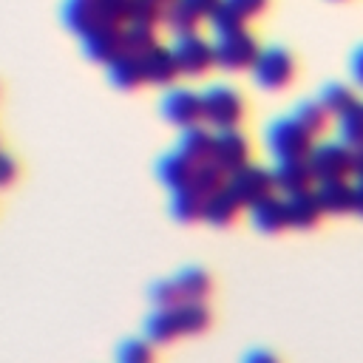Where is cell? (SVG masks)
Returning <instances> with one entry per match:
<instances>
[{
    "label": "cell",
    "instance_id": "cell-14",
    "mask_svg": "<svg viewBox=\"0 0 363 363\" xmlns=\"http://www.w3.org/2000/svg\"><path fill=\"white\" fill-rule=\"evenodd\" d=\"M286 210H289V227L292 230H315L323 218V207H320L315 190L286 196Z\"/></svg>",
    "mask_w": 363,
    "mask_h": 363
},
{
    "label": "cell",
    "instance_id": "cell-1",
    "mask_svg": "<svg viewBox=\"0 0 363 363\" xmlns=\"http://www.w3.org/2000/svg\"><path fill=\"white\" fill-rule=\"evenodd\" d=\"M312 133L298 119H278L267 128V147L269 153L281 159H309L312 153Z\"/></svg>",
    "mask_w": 363,
    "mask_h": 363
},
{
    "label": "cell",
    "instance_id": "cell-17",
    "mask_svg": "<svg viewBox=\"0 0 363 363\" xmlns=\"http://www.w3.org/2000/svg\"><path fill=\"white\" fill-rule=\"evenodd\" d=\"M241 207H244V204L238 201V196L230 190V184H224V187H218L216 193L207 196L204 221H210V224H216V227H230V224L238 218Z\"/></svg>",
    "mask_w": 363,
    "mask_h": 363
},
{
    "label": "cell",
    "instance_id": "cell-13",
    "mask_svg": "<svg viewBox=\"0 0 363 363\" xmlns=\"http://www.w3.org/2000/svg\"><path fill=\"white\" fill-rule=\"evenodd\" d=\"M315 193H318V201H320L323 213H329V216L354 213V184H349L346 179H326V182H318Z\"/></svg>",
    "mask_w": 363,
    "mask_h": 363
},
{
    "label": "cell",
    "instance_id": "cell-42",
    "mask_svg": "<svg viewBox=\"0 0 363 363\" xmlns=\"http://www.w3.org/2000/svg\"><path fill=\"white\" fill-rule=\"evenodd\" d=\"M159 3H162V6H170V3H173V0H159Z\"/></svg>",
    "mask_w": 363,
    "mask_h": 363
},
{
    "label": "cell",
    "instance_id": "cell-8",
    "mask_svg": "<svg viewBox=\"0 0 363 363\" xmlns=\"http://www.w3.org/2000/svg\"><path fill=\"white\" fill-rule=\"evenodd\" d=\"M162 113L176 128H193V125H199L204 119V102H201V96L196 91L173 88L162 99Z\"/></svg>",
    "mask_w": 363,
    "mask_h": 363
},
{
    "label": "cell",
    "instance_id": "cell-7",
    "mask_svg": "<svg viewBox=\"0 0 363 363\" xmlns=\"http://www.w3.org/2000/svg\"><path fill=\"white\" fill-rule=\"evenodd\" d=\"M173 54L179 60L182 74L187 77H201L216 65V43H207L199 34H184L176 40Z\"/></svg>",
    "mask_w": 363,
    "mask_h": 363
},
{
    "label": "cell",
    "instance_id": "cell-36",
    "mask_svg": "<svg viewBox=\"0 0 363 363\" xmlns=\"http://www.w3.org/2000/svg\"><path fill=\"white\" fill-rule=\"evenodd\" d=\"M230 3H233L235 9H241L250 20H252V17H261V14L269 9V0H230Z\"/></svg>",
    "mask_w": 363,
    "mask_h": 363
},
{
    "label": "cell",
    "instance_id": "cell-21",
    "mask_svg": "<svg viewBox=\"0 0 363 363\" xmlns=\"http://www.w3.org/2000/svg\"><path fill=\"white\" fill-rule=\"evenodd\" d=\"M179 150H182L187 159H193L196 164L210 162V159H213V150H216V136H213V133H207V130H204V128H199V125L184 128L182 142H179Z\"/></svg>",
    "mask_w": 363,
    "mask_h": 363
},
{
    "label": "cell",
    "instance_id": "cell-26",
    "mask_svg": "<svg viewBox=\"0 0 363 363\" xmlns=\"http://www.w3.org/2000/svg\"><path fill=\"white\" fill-rule=\"evenodd\" d=\"M176 281L184 292V301H207L213 292V278L204 269H182Z\"/></svg>",
    "mask_w": 363,
    "mask_h": 363
},
{
    "label": "cell",
    "instance_id": "cell-2",
    "mask_svg": "<svg viewBox=\"0 0 363 363\" xmlns=\"http://www.w3.org/2000/svg\"><path fill=\"white\" fill-rule=\"evenodd\" d=\"M258 57H261L258 37L247 28L216 40V65L224 71H247L258 62Z\"/></svg>",
    "mask_w": 363,
    "mask_h": 363
},
{
    "label": "cell",
    "instance_id": "cell-39",
    "mask_svg": "<svg viewBox=\"0 0 363 363\" xmlns=\"http://www.w3.org/2000/svg\"><path fill=\"white\" fill-rule=\"evenodd\" d=\"M352 74H354V82L363 88V48H357L352 57Z\"/></svg>",
    "mask_w": 363,
    "mask_h": 363
},
{
    "label": "cell",
    "instance_id": "cell-4",
    "mask_svg": "<svg viewBox=\"0 0 363 363\" xmlns=\"http://www.w3.org/2000/svg\"><path fill=\"white\" fill-rule=\"evenodd\" d=\"M298 74V62L286 48H267L261 51L258 62L252 65V77L267 91H284L292 85Z\"/></svg>",
    "mask_w": 363,
    "mask_h": 363
},
{
    "label": "cell",
    "instance_id": "cell-3",
    "mask_svg": "<svg viewBox=\"0 0 363 363\" xmlns=\"http://www.w3.org/2000/svg\"><path fill=\"white\" fill-rule=\"evenodd\" d=\"M201 102H204V122L216 125L218 130L238 128L241 119H244V113H247L244 96L238 91H233V88L216 85V88H210V91L201 94Z\"/></svg>",
    "mask_w": 363,
    "mask_h": 363
},
{
    "label": "cell",
    "instance_id": "cell-35",
    "mask_svg": "<svg viewBox=\"0 0 363 363\" xmlns=\"http://www.w3.org/2000/svg\"><path fill=\"white\" fill-rule=\"evenodd\" d=\"M150 357H153V349L145 340H128L119 349V360H125V363H145Z\"/></svg>",
    "mask_w": 363,
    "mask_h": 363
},
{
    "label": "cell",
    "instance_id": "cell-16",
    "mask_svg": "<svg viewBox=\"0 0 363 363\" xmlns=\"http://www.w3.org/2000/svg\"><path fill=\"white\" fill-rule=\"evenodd\" d=\"M179 74H182V68H179L173 48L156 45L145 54V77L150 85H170V82H176Z\"/></svg>",
    "mask_w": 363,
    "mask_h": 363
},
{
    "label": "cell",
    "instance_id": "cell-37",
    "mask_svg": "<svg viewBox=\"0 0 363 363\" xmlns=\"http://www.w3.org/2000/svg\"><path fill=\"white\" fill-rule=\"evenodd\" d=\"M17 173H20V167H17L14 156H11V153H3V159H0V182L9 187V184L17 179Z\"/></svg>",
    "mask_w": 363,
    "mask_h": 363
},
{
    "label": "cell",
    "instance_id": "cell-9",
    "mask_svg": "<svg viewBox=\"0 0 363 363\" xmlns=\"http://www.w3.org/2000/svg\"><path fill=\"white\" fill-rule=\"evenodd\" d=\"M252 156V145L250 139L235 130V128H224L221 133H216V150H213V162H218L227 173L244 167Z\"/></svg>",
    "mask_w": 363,
    "mask_h": 363
},
{
    "label": "cell",
    "instance_id": "cell-20",
    "mask_svg": "<svg viewBox=\"0 0 363 363\" xmlns=\"http://www.w3.org/2000/svg\"><path fill=\"white\" fill-rule=\"evenodd\" d=\"M145 335L150 343H170L173 337L182 335L179 326V312L176 306H159L147 320H145Z\"/></svg>",
    "mask_w": 363,
    "mask_h": 363
},
{
    "label": "cell",
    "instance_id": "cell-32",
    "mask_svg": "<svg viewBox=\"0 0 363 363\" xmlns=\"http://www.w3.org/2000/svg\"><path fill=\"white\" fill-rule=\"evenodd\" d=\"M164 20V6L159 0H130L128 23H142V26H159Z\"/></svg>",
    "mask_w": 363,
    "mask_h": 363
},
{
    "label": "cell",
    "instance_id": "cell-10",
    "mask_svg": "<svg viewBox=\"0 0 363 363\" xmlns=\"http://www.w3.org/2000/svg\"><path fill=\"white\" fill-rule=\"evenodd\" d=\"M125 51V26L102 23L85 34V54L96 62H111Z\"/></svg>",
    "mask_w": 363,
    "mask_h": 363
},
{
    "label": "cell",
    "instance_id": "cell-15",
    "mask_svg": "<svg viewBox=\"0 0 363 363\" xmlns=\"http://www.w3.org/2000/svg\"><path fill=\"white\" fill-rule=\"evenodd\" d=\"M108 74H111V82L116 88H139L142 82H147L145 77V57L142 54H133V51H122L119 57H113L108 62Z\"/></svg>",
    "mask_w": 363,
    "mask_h": 363
},
{
    "label": "cell",
    "instance_id": "cell-38",
    "mask_svg": "<svg viewBox=\"0 0 363 363\" xmlns=\"http://www.w3.org/2000/svg\"><path fill=\"white\" fill-rule=\"evenodd\" d=\"M184 3H187L190 9H196L201 17H210V14H213V9H216L221 0H184Z\"/></svg>",
    "mask_w": 363,
    "mask_h": 363
},
{
    "label": "cell",
    "instance_id": "cell-22",
    "mask_svg": "<svg viewBox=\"0 0 363 363\" xmlns=\"http://www.w3.org/2000/svg\"><path fill=\"white\" fill-rule=\"evenodd\" d=\"M201 14L196 9H190L184 0H173L170 6H164V26L176 34V37H184V34H199V26H201Z\"/></svg>",
    "mask_w": 363,
    "mask_h": 363
},
{
    "label": "cell",
    "instance_id": "cell-25",
    "mask_svg": "<svg viewBox=\"0 0 363 363\" xmlns=\"http://www.w3.org/2000/svg\"><path fill=\"white\" fill-rule=\"evenodd\" d=\"M179 312V326H182V335H201L210 329L213 323V315L210 309L204 306V301H184L176 306Z\"/></svg>",
    "mask_w": 363,
    "mask_h": 363
},
{
    "label": "cell",
    "instance_id": "cell-28",
    "mask_svg": "<svg viewBox=\"0 0 363 363\" xmlns=\"http://www.w3.org/2000/svg\"><path fill=\"white\" fill-rule=\"evenodd\" d=\"M156 45H159L156 26H142V23H128L125 26V51H133V54L145 57Z\"/></svg>",
    "mask_w": 363,
    "mask_h": 363
},
{
    "label": "cell",
    "instance_id": "cell-31",
    "mask_svg": "<svg viewBox=\"0 0 363 363\" xmlns=\"http://www.w3.org/2000/svg\"><path fill=\"white\" fill-rule=\"evenodd\" d=\"M320 102L326 105V111L332 113V116H343L354 102H357V96H354V91L352 88H346V85H329L326 91H323V96H320Z\"/></svg>",
    "mask_w": 363,
    "mask_h": 363
},
{
    "label": "cell",
    "instance_id": "cell-41",
    "mask_svg": "<svg viewBox=\"0 0 363 363\" xmlns=\"http://www.w3.org/2000/svg\"><path fill=\"white\" fill-rule=\"evenodd\" d=\"M354 176L363 179V145L354 147Z\"/></svg>",
    "mask_w": 363,
    "mask_h": 363
},
{
    "label": "cell",
    "instance_id": "cell-24",
    "mask_svg": "<svg viewBox=\"0 0 363 363\" xmlns=\"http://www.w3.org/2000/svg\"><path fill=\"white\" fill-rule=\"evenodd\" d=\"M247 20H250V17H247L241 9H235L230 0H221V3L213 9V14L207 17L210 28H213L218 37H224V34H235V31L247 28Z\"/></svg>",
    "mask_w": 363,
    "mask_h": 363
},
{
    "label": "cell",
    "instance_id": "cell-33",
    "mask_svg": "<svg viewBox=\"0 0 363 363\" xmlns=\"http://www.w3.org/2000/svg\"><path fill=\"white\" fill-rule=\"evenodd\" d=\"M128 11H130V0H96L99 26H102V23L125 26V23H128Z\"/></svg>",
    "mask_w": 363,
    "mask_h": 363
},
{
    "label": "cell",
    "instance_id": "cell-6",
    "mask_svg": "<svg viewBox=\"0 0 363 363\" xmlns=\"http://www.w3.org/2000/svg\"><path fill=\"white\" fill-rule=\"evenodd\" d=\"M309 164L318 176V182L326 179H346L349 173H354V147L346 142H329V145H318L309 153Z\"/></svg>",
    "mask_w": 363,
    "mask_h": 363
},
{
    "label": "cell",
    "instance_id": "cell-18",
    "mask_svg": "<svg viewBox=\"0 0 363 363\" xmlns=\"http://www.w3.org/2000/svg\"><path fill=\"white\" fill-rule=\"evenodd\" d=\"M196 167H199V164H196L193 159H187L182 150H176V153H170V156L159 159L156 173H159V179H162L167 187L182 190V187H190V184H193Z\"/></svg>",
    "mask_w": 363,
    "mask_h": 363
},
{
    "label": "cell",
    "instance_id": "cell-34",
    "mask_svg": "<svg viewBox=\"0 0 363 363\" xmlns=\"http://www.w3.org/2000/svg\"><path fill=\"white\" fill-rule=\"evenodd\" d=\"M150 298H153L156 306H179V303H184V292H182L176 278L173 281H159L150 289Z\"/></svg>",
    "mask_w": 363,
    "mask_h": 363
},
{
    "label": "cell",
    "instance_id": "cell-29",
    "mask_svg": "<svg viewBox=\"0 0 363 363\" xmlns=\"http://www.w3.org/2000/svg\"><path fill=\"white\" fill-rule=\"evenodd\" d=\"M329 111L323 102H303L298 111H295V119L312 133V136H320L326 128H329Z\"/></svg>",
    "mask_w": 363,
    "mask_h": 363
},
{
    "label": "cell",
    "instance_id": "cell-11",
    "mask_svg": "<svg viewBox=\"0 0 363 363\" xmlns=\"http://www.w3.org/2000/svg\"><path fill=\"white\" fill-rule=\"evenodd\" d=\"M272 173H275V187L284 196L303 193V190H312L318 184V176H315L309 159H281Z\"/></svg>",
    "mask_w": 363,
    "mask_h": 363
},
{
    "label": "cell",
    "instance_id": "cell-27",
    "mask_svg": "<svg viewBox=\"0 0 363 363\" xmlns=\"http://www.w3.org/2000/svg\"><path fill=\"white\" fill-rule=\"evenodd\" d=\"M227 179H230V173L218 164V162H201L199 167H196V176H193V184L190 187H196V190H201L204 196H210V193H216L218 187H224L227 184Z\"/></svg>",
    "mask_w": 363,
    "mask_h": 363
},
{
    "label": "cell",
    "instance_id": "cell-12",
    "mask_svg": "<svg viewBox=\"0 0 363 363\" xmlns=\"http://www.w3.org/2000/svg\"><path fill=\"white\" fill-rule=\"evenodd\" d=\"M252 213V224L267 233V235H278L284 230H289V210H286V199H278L275 193L261 199L258 204L250 207Z\"/></svg>",
    "mask_w": 363,
    "mask_h": 363
},
{
    "label": "cell",
    "instance_id": "cell-30",
    "mask_svg": "<svg viewBox=\"0 0 363 363\" xmlns=\"http://www.w3.org/2000/svg\"><path fill=\"white\" fill-rule=\"evenodd\" d=\"M340 139L352 147L363 145V102H354L343 116H340Z\"/></svg>",
    "mask_w": 363,
    "mask_h": 363
},
{
    "label": "cell",
    "instance_id": "cell-5",
    "mask_svg": "<svg viewBox=\"0 0 363 363\" xmlns=\"http://www.w3.org/2000/svg\"><path fill=\"white\" fill-rule=\"evenodd\" d=\"M227 184H230V190L238 196V201L244 207H252L261 199L272 196V190H278L275 187V173L272 170H264L258 164H250V162L244 167L233 170L230 179H227Z\"/></svg>",
    "mask_w": 363,
    "mask_h": 363
},
{
    "label": "cell",
    "instance_id": "cell-40",
    "mask_svg": "<svg viewBox=\"0 0 363 363\" xmlns=\"http://www.w3.org/2000/svg\"><path fill=\"white\" fill-rule=\"evenodd\" d=\"M354 213L363 216V179H357L354 184Z\"/></svg>",
    "mask_w": 363,
    "mask_h": 363
},
{
    "label": "cell",
    "instance_id": "cell-23",
    "mask_svg": "<svg viewBox=\"0 0 363 363\" xmlns=\"http://www.w3.org/2000/svg\"><path fill=\"white\" fill-rule=\"evenodd\" d=\"M62 20L71 31L77 34H88L91 28L99 26V14H96V0H68L62 9Z\"/></svg>",
    "mask_w": 363,
    "mask_h": 363
},
{
    "label": "cell",
    "instance_id": "cell-19",
    "mask_svg": "<svg viewBox=\"0 0 363 363\" xmlns=\"http://www.w3.org/2000/svg\"><path fill=\"white\" fill-rule=\"evenodd\" d=\"M170 213L176 221H184V224H193V221H201L204 213H207V196L196 187H182L176 190L173 196V204H170Z\"/></svg>",
    "mask_w": 363,
    "mask_h": 363
}]
</instances>
